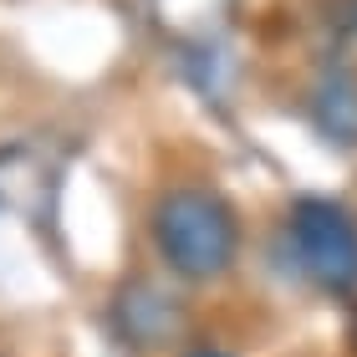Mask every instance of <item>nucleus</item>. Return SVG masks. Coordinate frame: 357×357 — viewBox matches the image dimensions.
Listing matches in <instances>:
<instances>
[{
	"instance_id": "1",
	"label": "nucleus",
	"mask_w": 357,
	"mask_h": 357,
	"mask_svg": "<svg viewBox=\"0 0 357 357\" xmlns=\"http://www.w3.org/2000/svg\"><path fill=\"white\" fill-rule=\"evenodd\" d=\"M153 245L184 281H215L235 266L240 225L230 204L209 189H169L153 204Z\"/></svg>"
},
{
	"instance_id": "2",
	"label": "nucleus",
	"mask_w": 357,
	"mask_h": 357,
	"mask_svg": "<svg viewBox=\"0 0 357 357\" xmlns=\"http://www.w3.org/2000/svg\"><path fill=\"white\" fill-rule=\"evenodd\" d=\"M291 245L301 255V271L321 291L357 286V225L332 199H301L291 209Z\"/></svg>"
},
{
	"instance_id": "3",
	"label": "nucleus",
	"mask_w": 357,
	"mask_h": 357,
	"mask_svg": "<svg viewBox=\"0 0 357 357\" xmlns=\"http://www.w3.org/2000/svg\"><path fill=\"white\" fill-rule=\"evenodd\" d=\"M317 123L332 143H357V77L332 72L327 82L317 87Z\"/></svg>"
},
{
	"instance_id": "4",
	"label": "nucleus",
	"mask_w": 357,
	"mask_h": 357,
	"mask_svg": "<svg viewBox=\"0 0 357 357\" xmlns=\"http://www.w3.org/2000/svg\"><path fill=\"white\" fill-rule=\"evenodd\" d=\"M189 357H230V352H220V347H194Z\"/></svg>"
},
{
	"instance_id": "5",
	"label": "nucleus",
	"mask_w": 357,
	"mask_h": 357,
	"mask_svg": "<svg viewBox=\"0 0 357 357\" xmlns=\"http://www.w3.org/2000/svg\"><path fill=\"white\" fill-rule=\"evenodd\" d=\"M352 357H357V321H352Z\"/></svg>"
}]
</instances>
